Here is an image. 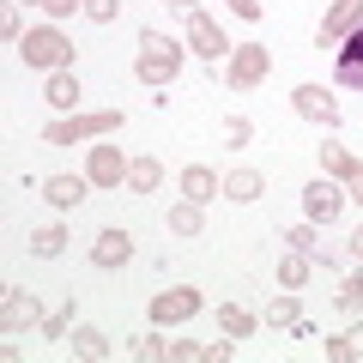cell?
Listing matches in <instances>:
<instances>
[{"mask_svg":"<svg viewBox=\"0 0 363 363\" xmlns=\"http://www.w3.org/2000/svg\"><path fill=\"white\" fill-rule=\"evenodd\" d=\"M128 357H140V363H164V357H169V339L140 333V339H128Z\"/></svg>","mask_w":363,"mask_h":363,"instance_id":"cell-29","label":"cell"},{"mask_svg":"<svg viewBox=\"0 0 363 363\" xmlns=\"http://www.w3.org/2000/svg\"><path fill=\"white\" fill-rule=\"evenodd\" d=\"M309 267H315V260L303 255V248H291V255L279 260V285H285V291H303V285H309Z\"/></svg>","mask_w":363,"mask_h":363,"instance_id":"cell-24","label":"cell"},{"mask_svg":"<svg viewBox=\"0 0 363 363\" xmlns=\"http://www.w3.org/2000/svg\"><path fill=\"white\" fill-rule=\"evenodd\" d=\"M333 79H339L345 91H363V25L333 49Z\"/></svg>","mask_w":363,"mask_h":363,"instance_id":"cell-12","label":"cell"},{"mask_svg":"<svg viewBox=\"0 0 363 363\" xmlns=\"http://www.w3.org/2000/svg\"><path fill=\"white\" fill-rule=\"evenodd\" d=\"M37 321H43V309H37V297H30V291H18V285L0 291V327H6V333H18V327H37Z\"/></svg>","mask_w":363,"mask_h":363,"instance_id":"cell-11","label":"cell"},{"mask_svg":"<svg viewBox=\"0 0 363 363\" xmlns=\"http://www.w3.org/2000/svg\"><path fill=\"white\" fill-rule=\"evenodd\" d=\"M357 25H363V0H333V6L321 13V43H327V49H339Z\"/></svg>","mask_w":363,"mask_h":363,"instance_id":"cell-10","label":"cell"},{"mask_svg":"<svg viewBox=\"0 0 363 363\" xmlns=\"http://www.w3.org/2000/svg\"><path fill=\"white\" fill-rule=\"evenodd\" d=\"M321 351H327L333 363H357V357H363V321H351L345 333H339V339H327Z\"/></svg>","mask_w":363,"mask_h":363,"instance_id":"cell-19","label":"cell"},{"mask_svg":"<svg viewBox=\"0 0 363 363\" xmlns=\"http://www.w3.org/2000/svg\"><path fill=\"white\" fill-rule=\"evenodd\" d=\"M291 109H297L303 121H315V128H339V121H345L339 97H333L327 85H315V79H309V85H297V91H291Z\"/></svg>","mask_w":363,"mask_h":363,"instance_id":"cell-6","label":"cell"},{"mask_svg":"<svg viewBox=\"0 0 363 363\" xmlns=\"http://www.w3.org/2000/svg\"><path fill=\"white\" fill-rule=\"evenodd\" d=\"M176 188H182V200H194V206H212V200L224 194L218 169H206V164H188V169L176 176Z\"/></svg>","mask_w":363,"mask_h":363,"instance_id":"cell-13","label":"cell"},{"mask_svg":"<svg viewBox=\"0 0 363 363\" xmlns=\"http://www.w3.org/2000/svg\"><path fill=\"white\" fill-rule=\"evenodd\" d=\"M133 73L145 79L152 91H169L182 73V43L157 37V30H140V55H133Z\"/></svg>","mask_w":363,"mask_h":363,"instance_id":"cell-1","label":"cell"},{"mask_svg":"<svg viewBox=\"0 0 363 363\" xmlns=\"http://www.w3.org/2000/svg\"><path fill=\"white\" fill-rule=\"evenodd\" d=\"M73 351H79V357H91V363H104L116 345H109L104 327H73Z\"/></svg>","mask_w":363,"mask_h":363,"instance_id":"cell-22","label":"cell"},{"mask_svg":"<svg viewBox=\"0 0 363 363\" xmlns=\"http://www.w3.org/2000/svg\"><path fill=\"white\" fill-rule=\"evenodd\" d=\"M260 194H267V176L260 169H230L224 176V200H236V206H255Z\"/></svg>","mask_w":363,"mask_h":363,"instance_id":"cell-17","label":"cell"},{"mask_svg":"<svg viewBox=\"0 0 363 363\" xmlns=\"http://www.w3.org/2000/svg\"><path fill=\"white\" fill-rule=\"evenodd\" d=\"M333 309H339V315H363V272H345V279H339Z\"/></svg>","mask_w":363,"mask_h":363,"instance_id":"cell-25","label":"cell"},{"mask_svg":"<svg viewBox=\"0 0 363 363\" xmlns=\"http://www.w3.org/2000/svg\"><path fill=\"white\" fill-rule=\"evenodd\" d=\"M67 327H73V303H67L61 315H49V321H43V339H67Z\"/></svg>","mask_w":363,"mask_h":363,"instance_id":"cell-34","label":"cell"},{"mask_svg":"<svg viewBox=\"0 0 363 363\" xmlns=\"http://www.w3.org/2000/svg\"><path fill=\"white\" fill-rule=\"evenodd\" d=\"M321 169H327V176H333V182H351V176H357V157H351L345 152V145H321Z\"/></svg>","mask_w":363,"mask_h":363,"instance_id":"cell-26","label":"cell"},{"mask_svg":"<svg viewBox=\"0 0 363 363\" xmlns=\"http://www.w3.org/2000/svg\"><path fill=\"white\" fill-rule=\"evenodd\" d=\"M200 309H206V297H200L194 285H176V291H157L152 297V321L157 327H182V321H194Z\"/></svg>","mask_w":363,"mask_h":363,"instance_id":"cell-7","label":"cell"},{"mask_svg":"<svg viewBox=\"0 0 363 363\" xmlns=\"http://www.w3.org/2000/svg\"><path fill=\"white\" fill-rule=\"evenodd\" d=\"M0 37L13 43V49L25 43V25H18V6H6V13H0Z\"/></svg>","mask_w":363,"mask_h":363,"instance_id":"cell-33","label":"cell"},{"mask_svg":"<svg viewBox=\"0 0 363 363\" xmlns=\"http://www.w3.org/2000/svg\"><path fill=\"white\" fill-rule=\"evenodd\" d=\"M206 357V345H194V339H169V363H194Z\"/></svg>","mask_w":363,"mask_h":363,"instance_id":"cell-32","label":"cell"},{"mask_svg":"<svg viewBox=\"0 0 363 363\" xmlns=\"http://www.w3.org/2000/svg\"><path fill=\"white\" fill-rule=\"evenodd\" d=\"M128 164L133 157H121V145H91L85 176H91V188H121V182H128Z\"/></svg>","mask_w":363,"mask_h":363,"instance_id":"cell-9","label":"cell"},{"mask_svg":"<svg viewBox=\"0 0 363 363\" xmlns=\"http://www.w3.org/2000/svg\"><path fill=\"white\" fill-rule=\"evenodd\" d=\"M30 255H37V260H55V255H61V248H67V230H61V224H43V230H30Z\"/></svg>","mask_w":363,"mask_h":363,"instance_id":"cell-27","label":"cell"},{"mask_svg":"<svg viewBox=\"0 0 363 363\" xmlns=\"http://www.w3.org/2000/svg\"><path fill=\"white\" fill-rule=\"evenodd\" d=\"M188 49H194L200 61H212V67H218V61H230V49H236V43L218 30V18H212V13L188 6Z\"/></svg>","mask_w":363,"mask_h":363,"instance_id":"cell-5","label":"cell"},{"mask_svg":"<svg viewBox=\"0 0 363 363\" xmlns=\"http://www.w3.org/2000/svg\"><path fill=\"white\" fill-rule=\"evenodd\" d=\"M25 6H43V13H49V18H67V13H73V6H85V0H25Z\"/></svg>","mask_w":363,"mask_h":363,"instance_id":"cell-35","label":"cell"},{"mask_svg":"<svg viewBox=\"0 0 363 363\" xmlns=\"http://www.w3.org/2000/svg\"><path fill=\"white\" fill-rule=\"evenodd\" d=\"M285 242H291V248H303L315 267H339V260H345V248H339V242H321V236H315V224H291Z\"/></svg>","mask_w":363,"mask_h":363,"instance_id":"cell-14","label":"cell"},{"mask_svg":"<svg viewBox=\"0 0 363 363\" xmlns=\"http://www.w3.org/2000/svg\"><path fill=\"white\" fill-rule=\"evenodd\" d=\"M169 230L176 236H200L206 230V212H200L194 200H176V206H169Z\"/></svg>","mask_w":363,"mask_h":363,"instance_id":"cell-23","label":"cell"},{"mask_svg":"<svg viewBox=\"0 0 363 363\" xmlns=\"http://www.w3.org/2000/svg\"><path fill=\"white\" fill-rule=\"evenodd\" d=\"M218 327H224L230 339H248V333L260 327V315H248V309H236V303H224V309H218Z\"/></svg>","mask_w":363,"mask_h":363,"instance_id":"cell-28","label":"cell"},{"mask_svg":"<svg viewBox=\"0 0 363 363\" xmlns=\"http://www.w3.org/2000/svg\"><path fill=\"white\" fill-rule=\"evenodd\" d=\"M43 97H49L55 109H79V79H73V67H61V73H49V85H43Z\"/></svg>","mask_w":363,"mask_h":363,"instance_id":"cell-18","label":"cell"},{"mask_svg":"<svg viewBox=\"0 0 363 363\" xmlns=\"http://www.w3.org/2000/svg\"><path fill=\"white\" fill-rule=\"evenodd\" d=\"M236 357V345H230V333H224V339H212V345H206V363H230Z\"/></svg>","mask_w":363,"mask_h":363,"instance_id":"cell-36","label":"cell"},{"mask_svg":"<svg viewBox=\"0 0 363 363\" xmlns=\"http://www.w3.org/2000/svg\"><path fill=\"white\" fill-rule=\"evenodd\" d=\"M345 200H357V206H363V169H357V176L345 182Z\"/></svg>","mask_w":363,"mask_h":363,"instance_id":"cell-39","label":"cell"},{"mask_svg":"<svg viewBox=\"0 0 363 363\" xmlns=\"http://www.w3.org/2000/svg\"><path fill=\"white\" fill-rule=\"evenodd\" d=\"M128 260H133V236L128 230H104L97 242H91V267L116 272V267H128Z\"/></svg>","mask_w":363,"mask_h":363,"instance_id":"cell-15","label":"cell"},{"mask_svg":"<svg viewBox=\"0 0 363 363\" xmlns=\"http://www.w3.org/2000/svg\"><path fill=\"white\" fill-rule=\"evenodd\" d=\"M85 194H91V176H49L43 182V200H49L55 212H73Z\"/></svg>","mask_w":363,"mask_h":363,"instance_id":"cell-16","label":"cell"},{"mask_svg":"<svg viewBox=\"0 0 363 363\" xmlns=\"http://www.w3.org/2000/svg\"><path fill=\"white\" fill-rule=\"evenodd\" d=\"M18 61L43 67V73H61V67H73V37H67L61 25H37V30H25V43H18Z\"/></svg>","mask_w":363,"mask_h":363,"instance_id":"cell-2","label":"cell"},{"mask_svg":"<svg viewBox=\"0 0 363 363\" xmlns=\"http://www.w3.org/2000/svg\"><path fill=\"white\" fill-rule=\"evenodd\" d=\"M85 18H97V25H116V13H121V0H85L79 6Z\"/></svg>","mask_w":363,"mask_h":363,"instance_id":"cell-31","label":"cell"},{"mask_svg":"<svg viewBox=\"0 0 363 363\" xmlns=\"http://www.w3.org/2000/svg\"><path fill=\"white\" fill-rule=\"evenodd\" d=\"M267 327H297L303 321V303H297V291H279V297L267 303V315H260Z\"/></svg>","mask_w":363,"mask_h":363,"instance_id":"cell-21","label":"cell"},{"mask_svg":"<svg viewBox=\"0 0 363 363\" xmlns=\"http://www.w3.org/2000/svg\"><path fill=\"white\" fill-rule=\"evenodd\" d=\"M248 140H255V128H248L242 116H230V121H224V145H230V152H242Z\"/></svg>","mask_w":363,"mask_h":363,"instance_id":"cell-30","label":"cell"},{"mask_svg":"<svg viewBox=\"0 0 363 363\" xmlns=\"http://www.w3.org/2000/svg\"><path fill=\"white\" fill-rule=\"evenodd\" d=\"M157 182H164V164H157V157H133L128 164V188L133 194H157Z\"/></svg>","mask_w":363,"mask_h":363,"instance_id":"cell-20","label":"cell"},{"mask_svg":"<svg viewBox=\"0 0 363 363\" xmlns=\"http://www.w3.org/2000/svg\"><path fill=\"white\" fill-rule=\"evenodd\" d=\"M267 73H272L267 43H236L230 61H224V85H230V91H255V85H267Z\"/></svg>","mask_w":363,"mask_h":363,"instance_id":"cell-4","label":"cell"},{"mask_svg":"<svg viewBox=\"0 0 363 363\" xmlns=\"http://www.w3.org/2000/svg\"><path fill=\"white\" fill-rule=\"evenodd\" d=\"M224 6H230L236 18H248V25H255V18H260V0H224Z\"/></svg>","mask_w":363,"mask_h":363,"instance_id":"cell-37","label":"cell"},{"mask_svg":"<svg viewBox=\"0 0 363 363\" xmlns=\"http://www.w3.org/2000/svg\"><path fill=\"white\" fill-rule=\"evenodd\" d=\"M121 128V109H91V116H61L43 128V145H73V140H109V133Z\"/></svg>","mask_w":363,"mask_h":363,"instance_id":"cell-3","label":"cell"},{"mask_svg":"<svg viewBox=\"0 0 363 363\" xmlns=\"http://www.w3.org/2000/svg\"><path fill=\"white\" fill-rule=\"evenodd\" d=\"M303 212H309V224H333L339 212H345V182H333V176L309 182V188H303Z\"/></svg>","mask_w":363,"mask_h":363,"instance_id":"cell-8","label":"cell"},{"mask_svg":"<svg viewBox=\"0 0 363 363\" xmlns=\"http://www.w3.org/2000/svg\"><path fill=\"white\" fill-rule=\"evenodd\" d=\"M169 6H182V13H188V6H194V0H169Z\"/></svg>","mask_w":363,"mask_h":363,"instance_id":"cell-40","label":"cell"},{"mask_svg":"<svg viewBox=\"0 0 363 363\" xmlns=\"http://www.w3.org/2000/svg\"><path fill=\"white\" fill-rule=\"evenodd\" d=\"M345 255H351V260H357V267H363V224H357V230H351V242H345Z\"/></svg>","mask_w":363,"mask_h":363,"instance_id":"cell-38","label":"cell"}]
</instances>
